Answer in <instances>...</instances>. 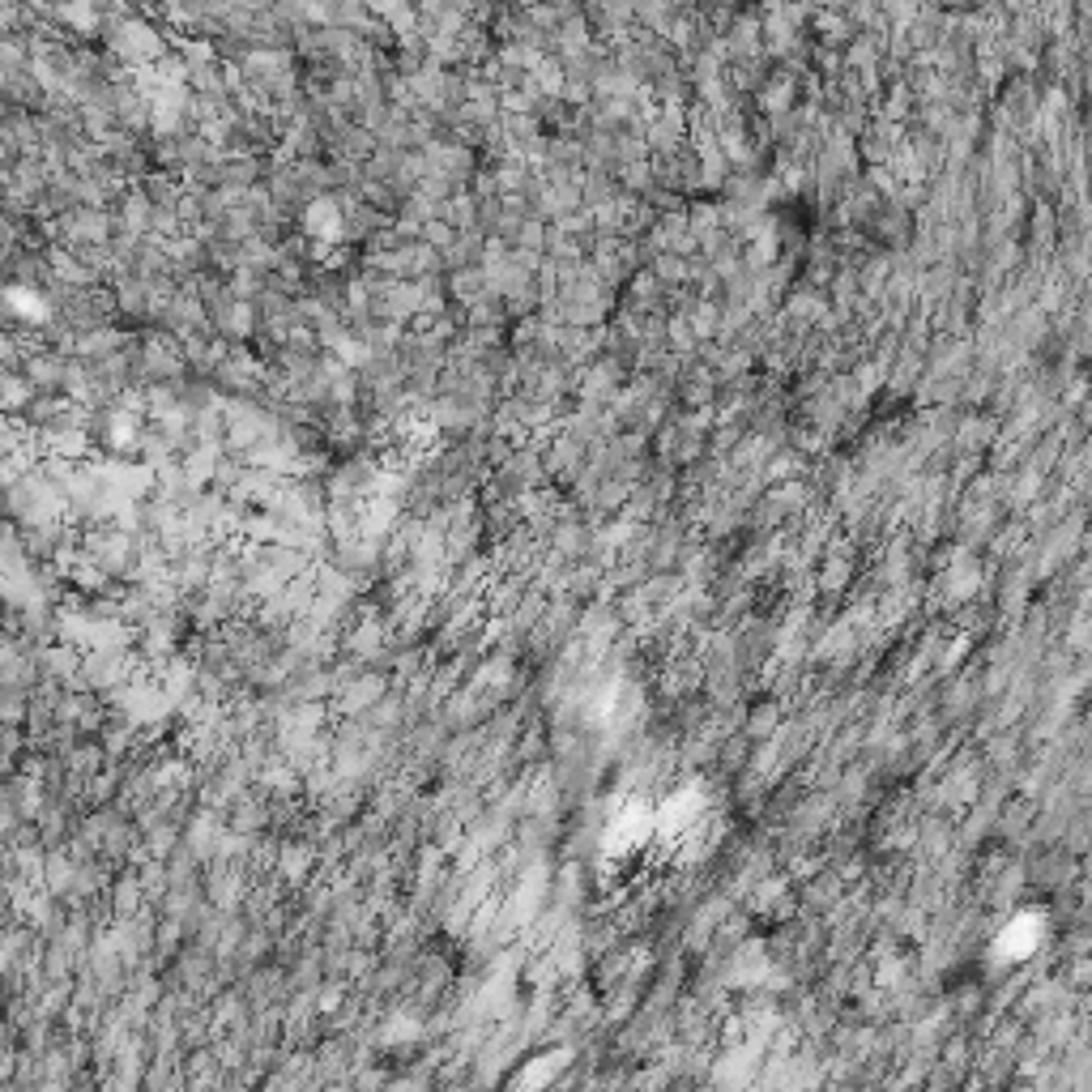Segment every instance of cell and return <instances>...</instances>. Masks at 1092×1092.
I'll return each mask as SVG.
<instances>
[{
    "label": "cell",
    "mask_w": 1092,
    "mask_h": 1092,
    "mask_svg": "<svg viewBox=\"0 0 1092 1092\" xmlns=\"http://www.w3.org/2000/svg\"><path fill=\"white\" fill-rule=\"evenodd\" d=\"M807 30L816 34V47H833V52H846V47L853 43V34H857L853 17L846 13V9H837V4L816 9V13H811V22H807Z\"/></svg>",
    "instance_id": "7a4b0ae2"
},
{
    "label": "cell",
    "mask_w": 1092,
    "mask_h": 1092,
    "mask_svg": "<svg viewBox=\"0 0 1092 1092\" xmlns=\"http://www.w3.org/2000/svg\"><path fill=\"white\" fill-rule=\"evenodd\" d=\"M103 52L120 65H132V69H150L158 65L167 52H171V34L167 26H158L154 17L145 13H132V17H120V22H108L103 30Z\"/></svg>",
    "instance_id": "6da1fadb"
}]
</instances>
